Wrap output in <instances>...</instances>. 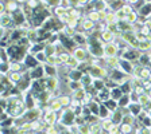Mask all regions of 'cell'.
I'll use <instances>...</instances> for the list:
<instances>
[{
	"instance_id": "21",
	"label": "cell",
	"mask_w": 151,
	"mask_h": 134,
	"mask_svg": "<svg viewBox=\"0 0 151 134\" xmlns=\"http://www.w3.org/2000/svg\"><path fill=\"white\" fill-rule=\"evenodd\" d=\"M35 58H37V60L39 62V65H46V59H47V55L45 54V51H41V52L35 54Z\"/></svg>"
},
{
	"instance_id": "13",
	"label": "cell",
	"mask_w": 151,
	"mask_h": 134,
	"mask_svg": "<svg viewBox=\"0 0 151 134\" xmlns=\"http://www.w3.org/2000/svg\"><path fill=\"white\" fill-rule=\"evenodd\" d=\"M131 95H128V94H124L122 98H120L119 101H117V105H119V107H122V109H124V107H128L129 103H131Z\"/></svg>"
},
{
	"instance_id": "19",
	"label": "cell",
	"mask_w": 151,
	"mask_h": 134,
	"mask_svg": "<svg viewBox=\"0 0 151 134\" xmlns=\"http://www.w3.org/2000/svg\"><path fill=\"white\" fill-rule=\"evenodd\" d=\"M115 125L113 123V121L111 118H105V119H101V128H103V130H105V131H108L112 126Z\"/></svg>"
},
{
	"instance_id": "25",
	"label": "cell",
	"mask_w": 151,
	"mask_h": 134,
	"mask_svg": "<svg viewBox=\"0 0 151 134\" xmlns=\"http://www.w3.org/2000/svg\"><path fill=\"white\" fill-rule=\"evenodd\" d=\"M122 11L124 12V15H129V13H132L134 11H135V8H134V6H131V4H124V6L122 7Z\"/></svg>"
},
{
	"instance_id": "4",
	"label": "cell",
	"mask_w": 151,
	"mask_h": 134,
	"mask_svg": "<svg viewBox=\"0 0 151 134\" xmlns=\"http://www.w3.org/2000/svg\"><path fill=\"white\" fill-rule=\"evenodd\" d=\"M0 22H1V27L3 28H9L11 30V27H14V18H12V13H1V16H0Z\"/></svg>"
},
{
	"instance_id": "16",
	"label": "cell",
	"mask_w": 151,
	"mask_h": 134,
	"mask_svg": "<svg viewBox=\"0 0 151 134\" xmlns=\"http://www.w3.org/2000/svg\"><path fill=\"white\" fill-rule=\"evenodd\" d=\"M136 101H138V102L140 103V105H142V106H143V107H146V106H147V105H148V102H150V101H151V98L148 97L147 91H146L145 94H142V95H139V97H138V99H136Z\"/></svg>"
},
{
	"instance_id": "11",
	"label": "cell",
	"mask_w": 151,
	"mask_h": 134,
	"mask_svg": "<svg viewBox=\"0 0 151 134\" xmlns=\"http://www.w3.org/2000/svg\"><path fill=\"white\" fill-rule=\"evenodd\" d=\"M82 77H84V72L78 69H74V70H70L68 78H70V81H81Z\"/></svg>"
},
{
	"instance_id": "20",
	"label": "cell",
	"mask_w": 151,
	"mask_h": 134,
	"mask_svg": "<svg viewBox=\"0 0 151 134\" xmlns=\"http://www.w3.org/2000/svg\"><path fill=\"white\" fill-rule=\"evenodd\" d=\"M80 60L76 58V56H70V59H69V62H68V67H70L72 70H74V69H78V66H80Z\"/></svg>"
},
{
	"instance_id": "29",
	"label": "cell",
	"mask_w": 151,
	"mask_h": 134,
	"mask_svg": "<svg viewBox=\"0 0 151 134\" xmlns=\"http://www.w3.org/2000/svg\"><path fill=\"white\" fill-rule=\"evenodd\" d=\"M15 1H16V3H19L20 6H23V4L27 3V0H15Z\"/></svg>"
},
{
	"instance_id": "5",
	"label": "cell",
	"mask_w": 151,
	"mask_h": 134,
	"mask_svg": "<svg viewBox=\"0 0 151 134\" xmlns=\"http://www.w3.org/2000/svg\"><path fill=\"white\" fill-rule=\"evenodd\" d=\"M116 36H117L116 34H113V32L108 31V30L100 32V39H101V42H103L104 44L105 43H112V42L116 39Z\"/></svg>"
},
{
	"instance_id": "23",
	"label": "cell",
	"mask_w": 151,
	"mask_h": 134,
	"mask_svg": "<svg viewBox=\"0 0 151 134\" xmlns=\"http://www.w3.org/2000/svg\"><path fill=\"white\" fill-rule=\"evenodd\" d=\"M139 50H140L142 52H147L148 50H151V42H148V40L142 42V43L139 44Z\"/></svg>"
},
{
	"instance_id": "26",
	"label": "cell",
	"mask_w": 151,
	"mask_h": 134,
	"mask_svg": "<svg viewBox=\"0 0 151 134\" xmlns=\"http://www.w3.org/2000/svg\"><path fill=\"white\" fill-rule=\"evenodd\" d=\"M46 65H50V66H57V55L47 56V59H46Z\"/></svg>"
},
{
	"instance_id": "12",
	"label": "cell",
	"mask_w": 151,
	"mask_h": 134,
	"mask_svg": "<svg viewBox=\"0 0 151 134\" xmlns=\"http://www.w3.org/2000/svg\"><path fill=\"white\" fill-rule=\"evenodd\" d=\"M58 99H60L61 105H62L63 107H70V105H72V101H73V97H70V95H66V94H62V95H60V97H57Z\"/></svg>"
},
{
	"instance_id": "33",
	"label": "cell",
	"mask_w": 151,
	"mask_h": 134,
	"mask_svg": "<svg viewBox=\"0 0 151 134\" xmlns=\"http://www.w3.org/2000/svg\"><path fill=\"white\" fill-rule=\"evenodd\" d=\"M138 134H143V133H142V131H138Z\"/></svg>"
},
{
	"instance_id": "1",
	"label": "cell",
	"mask_w": 151,
	"mask_h": 134,
	"mask_svg": "<svg viewBox=\"0 0 151 134\" xmlns=\"http://www.w3.org/2000/svg\"><path fill=\"white\" fill-rule=\"evenodd\" d=\"M80 27L84 32L92 35V32L94 31V27H96V23L92 22L91 19H88L86 16H82V19L80 20Z\"/></svg>"
},
{
	"instance_id": "22",
	"label": "cell",
	"mask_w": 151,
	"mask_h": 134,
	"mask_svg": "<svg viewBox=\"0 0 151 134\" xmlns=\"http://www.w3.org/2000/svg\"><path fill=\"white\" fill-rule=\"evenodd\" d=\"M150 75H151V69L150 67H143L140 71V79L142 81H146V79L150 78Z\"/></svg>"
},
{
	"instance_id": "7",
	"label": "cell",
	"mask_w": 151,
	"mask_h": 134,
	"mask_svg": "<svg viewBox=\"0 0 151 134\" xmlns=\"http://www.w3.org/2000/svg\"><path fill=\"white\" fill-rule=\"evenodd\" d=\"M60 87V78L58 77H51L47 78V90L49 91H55Z\"/></svg>"
},
{
	"instance_id": "3",
	"label": "cell",
	"mask_w": 151,
	"mask_h": 134,
	"mask_svg": "<svg viewBox=\"0 0 151 134\" xmlns=\"http://www.w3.org/2000/svg\"><path fill=\"white\" fill-rule=\"evenodd\" d=\"M119 51H120L119 47L115 44V42L104 44V56H105V58H108V56H117Z\"/></svg>"
},
{
	"instance_id": "30",
	"label": "cell",
	"mask_w": 151,
	"mask_h": 134,
	"mask_svg": "<svg viewBox=\"0 0 151 134\" xmlns=\"http://www.w3.org/2000/svg\"><path fill=\"white\" fill-rule=\"evenodd\" d=\"M147 94H148V97H150V98H151V89H150V90H148V91H147Z\"/></svg>"
},
{
	"instance_id": "24",
	"label": "cell",
	"mask_w": 151,
	"mask_h": 134,
	"mask_svg": "<svg viewBox=\"0 0 151 134\" xmlns=\"http://www.w3.org/2000/svg\"><path fill=\"white\" fill-rule=\"evenodd\" d=\"M132 130H134V126H132V125H128V123H124V122H123L122 125H120V131H123L124 134L131 133Z\"/></svg>"
},
{
	"instance_id": "15",
	"label": "cell",
	"mask_w": 151,
	"mask_h": 134,
	"mask_svg": "<svg viewBox=\"0 0 151 134\" xmlns=\"http://www.w3.org/2000/svg\"><path fill=\"white\" fill-rule=\"evenodd\" d=\"M85 16H86L88 19H91L92 22H94V23H100L101 22L100 12H99V11H96V9H93V11H89V12L86 13Z\"/></svg>"
},
{
	"instance_id": "6",
	"label": "cell",
	"mask_w": 151,
	"mask_h": 134,
	"mask_svg": "<svg viewBox=\"0 0 151 134\" xmlns=\"http://www.w3.org/2000/svg\"><path fill=\"white\" fill-rule=\"evenodd\" d=\"M138 13L140 18L150 19L151 18V3H145L140 8L138 9Z\"/></svg>"
},
{
	"instance_id": "8",
	"label": "cell",
	"mask_w": 151,
	"mask_h": 134,
	"mask_svg": "<svg viewBox=\"0 0 151 134\" xmlns=\"http://www.w3.org/2000/svg\"><path fill=\"white\" fill-rule=\"evenodd\" d=\"M7 77H8V79H9L11 82H12V84H15V86L23 79V74H22V71H9Z\"/></svg>"
},
{
	"instance_id": "9",
	"label": "cell",
	"mask_w": 151,
	"mask_h": 134,
	"mask_svg": "<svg viewBox=\"0 0 151 134\" xmlns=\"http://www.w3.org/2000/svg\"><path fill=\"white\" fill-rule=\"evenodd\" d=\"M123 118H124V114H123L122 109H117L112 113V116H111V119L113 121V123H116V125H122L123 123Z\"/></svg>"
},
{
	"instance_id": "31",
	"label": "cell",
	"mask_w": 151,
	"mask_h": 134,
	"mask_svg": "<svg viewBox=\"0 0 151 134\" xmlns=\"http://www.w3.org/2000/svg\"><path fill=\"white\" fill-rule=\"evenodd\" d=\"M147 81H150V82H151V75H150V78H148V79H147Z\"/></svg>"
},
{
	"instance_id": "34",
	"label": "cell",
	"mask_w": 151,
	"mask_h": 134,
	"mask_svg": "<svg viewBox=\"0 0 151 134\" xmlns=\"http://www.w3.org/2000/svg\"><path fill=\"white\" fill-rule=\"evenodd\" d=\"M150 19H151V18H150Z\"/></svg>"
},
{
	"instance_id": "10",
	"label": "cell",
	"mask_w": 151,
	"mask_h": 134,
	"mask_svg": "<svg viewBox=\"0 0 151 134\" xmlns=\"http://www.w3.org/2000/svg\"><path fill=\"white\" fill-rule=\"evenodd\" d=\"M49 106L51 107V110L53 111H55V113H61L62 111V109H63V106L61 105V102H60V99L58 98H51L50 99V102L47 103Z\"/></svg>"
},
{
	"instance_id": "18",
	"label": "cell",
	"mask_w": 151,
	"mask_h": 134,
	"mask_svg": "<svg viewBox=\"0 0 151 134\" xmlns=\"http://www.w3.org/2000/svg\"><path fill=\"white\" fill-rule=\"evenodd\" d=\"M58 56H60V59L62 60L63 65H68V62H69V59H70V56H72V52H70V51H68V50H63L62 52L58 54Z\"/></svg>"
},
{
	"instance_id": "17",
	"label": "cell",
	"mask_w": 151,
	"mask_h": 134,
	"mask_svg": "<svg viewBox=\"0 0 151 134\" xmlns=\"http://www.w3.org/2000/svg\"><path fill=\"white\" fill-rule=\"evenodd\" d=\"M66 13H68V8H65L62 6H58L55 8H53V15H55L57 18H61L62 15H66Z\"/></svg>"
},
{
	"instance_id": "2",
	"label": "cell",
	"mask_w": 151,
	"mask_h": 134,
	"mask_svg": "<svg viewBox=\"0 0 151 134\" xmlns=\"http://www.w3.org/2000/svg\"><path fill=\"white\" fill-rule=\"evenodd\" d=\"M72 55L76 56L80 62H85V60L91 59V58H89V52H88V48H86V47H76L74 50L72 51Z\"/></svg>"
},
{
	"instance_id": "32",
	"label": "cell",
	"mask_w": 151,
	"mask_h": 134,
	"mask_svg": "<svg viewBox=\"0 0 151 134\" xmlns=\"http://www.w3.org/2000/svg\"><path fill=\"white\" fill-rule=\"evenodd\" d=\"M73 134H81V133H80V131H77V133H73Z\"/></svg>"
},
{
	"instance_id": "27",
	"label": "cell",
	"mask_w": 151,
	"mask_h": 134,
	"mask_svg": "<svg viewBox=\"0 0 151 134\" xmlns=\"http://www.w3.org/2000/svg\"><path fill=\"white\" fill-rule=\"evenodd\" d=\"M119 131H120V125H116V123H115V125L108 130V134H116V133H119Z\"/></svg>"
},
{
	"instance_id": "14",
	"label": "cell",
	"mask_w": 151,
	"mask_h": 134,
	"mask_svg": "<svg viewBox=\"0 0 151 134\" xmlns=\"http://www.w3.org/2000/svg\"><path fill=\"white\" fill-rule=\"evenodd\" d=\"M105 24H112V23H119L116 18V11H112L109 8V11L107 12V18H105Z\"/></svg>"
},
{
	"instance_id": "28",
	"label": "cell",
	"mask_w": 151,
	"mask_h": 134,
	"mask_svg": "<svg viewBox=\"0 0 151 134\" xmlns=\"http://www.w3.org/2000/svg\"><path fill=\"white\" fill-rule=\"evenodd\" d=\"M123 1H124L126 4H131V6H134V8H135V7L139 4L140 0H123Z\"/></svg>"
}]
</instances>
